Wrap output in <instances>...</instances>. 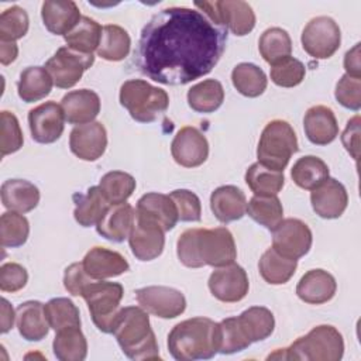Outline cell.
Segmentation results:
<instances>
[{
  "label": "cell",
  "mask_w": 361,
  "mask_h": 361,
  "mask_svg": "<svg viewBox=\"0 0 361 361\" xmlns=\"http://www.w3.org/2000/svg\"><path fill=\"white\" fill-rule=\"evenodd\" d=\"M227 30L197 8L168 7L144 25L134 63L162 85H186L207 75L220 61Z\"/></svg>",
  "instance_id": "obj_1"
},
{
  "label": "cell",
  "mask_w": 361,
  "mask_h": 361,
  "mask_svg": "<svg viewBox=\"0 0 361 361\" xmlns=\"http://www.w3.org/2000/svg\"><path fill=\"white\" fill-rule=\"evenodd\" d=\"M179 261L188 268L224 267L237 258L234 237L226 227L188 228L176 243Z\"/></svg>",
  "instance_id": "obj_2"
},
{
  "label": "cell",
  "mask_w": 361,
  "mask_h": 361,
  "mask_svg": "<svg viewBox=\"0 0 361 361\" xmlns=\"http://www.w3.org/2000/svg\"><path fill=\"white\" fill-rule=\"evenodd\" d=\"M168 350L178 361L210 360L219 353V327L209 317L186 319L168 334Z\"/></svg>",
  "instance_id": "obj_3"
},
{
  "label": "cell",
  "mask_w": 361,
  "mask_h": 361,
  "mask_svg": "<svg viewBox=\"0 0 361 361\" xmlns=\"http://www.w3.org/2000/svg\"><path fill=\"white\" fill-rule=\"evenodd\" d=\"M113 334L128 358L135 361L161 358L148 312L141 306L121 307L114 323Z\"/></svg>",
  "instance_id": "obj_4"
},
{
  "label": "cell",
  "mask_w": 361,
  "mask_h": 361,
  "mask_svg": "<svg viewBox=\"0 0 361 361\" xmlns=\"http://www.w3.org/2000/svg\"><path fill=\"white\" fill-rule=\"evenodd\" d=\"M344 354V340L341 333L330 326L313 327L306 336L296 338L288 348H279L268 358L303 360V361H338Z\"/></svg>",
  "instance_id": "obj_5"
},
{
  "label": "cell",
  "mask_w": 361,
  "mask_h": 361,
  "mask_svg": "<svg viewBox=\"0 0 361 361\" xmlns=\"http://www.w3.org/2000/svg\"><path fill=\"white\" fill-rule=\"evenodd\" d=\"M120 104L138 123H152L166 111L169 96L142 79H128L120 87Z\"/></svg>",
  "instance_id": "obj_6"
},
{
  "label": "cell",
  "mask_w": 361,
  "mask_h": 361,
  "mask_svg": "<svg viewBox=\"0 0 361 361\" xmlns=\"http://www.w3.org/2000/svg\"><path fill=\"white\" fill-rule=\"evenodd\" d=\"M298 149V138L292 126L285 120H272L261 133L257 158L261 165L283 172L290 157Z\"/></svg>",
  "instance_id": "obj_7"
},
{
  "label": "cell",
  "mask_w": 361,
  "mask_h": 361,
  "mask_svg": "<svg viewBox=\"0 0 361 361\" xmlns=\"http://www.w3.org/2000/svg\"><path fill=\"white\" fill-rule=\"evenodd\" d=\"M124 288L118 282L92 281L83 288L85 299L94 326L103 333H113Z\"/></svg>",
  "instance_id": "obj_8"
},
{
  "label": "cell",
  "mask_w": 361,
  "mask_h": 361,
  "mask_svg": "<svg viewBox=\"0 0 361 361\" xmlns=\"http://www.w3.org/2000/svg\"><path fill=\"white\" fill-rule=\"evenodd\" d=\"M193 6L206 17H209L214 24L230 30L237 37L247 35L255 27V14L252 11V7L245 1H195Z\"/></svg>",
  "instance_id": "obj_9"
},
{
  "label": "cell",
  "mask_w": 361,
  "mask_h": 361,
  "mask_svg": "<svg viewBox=\"0 0 361 361\" xmlns=\"http://www.w3.org/2000/svg\"><path fill=\"white\" fill-rule=\"evenodd\" d=\"M302 47L314 59H327L340 48L341 31L338 24L327 16L312 18L302 31Z\"/></svg>",
  "instance_id": "obj_10"
},
{
  "label": "cell",
  "mask_w": 361,
  "mask_h": 361,
  "mask_svg": "<svg viewBox=\"0 0 361 361\" xmlns=\"http://www.w3.org/2000/svg\"><path fill=\"white\" fill-rule=\"evenodd\" d=\"M94 62L93 54H82L69 47H61L54 56L45 62V69L51 75L54 85L59 89H71L80 79L86 69Z\"/></svg>",
  "instance_id": "obj_11"
},
{
  "label": "cell",
  "mask_w": 361,
  "mask_h": 361,
  "mask_svg": "<svg viewBox=\"0 0 361 361\" xmlns=\"http://www.w3.org/2000/svg\"><path fill=\"white\" fill-rule=\"evenodd\" d=\"M313 235L306 223L299 219H282L272 230V248L290 259L305 257L312 247Z\"/></svg>",
  "instance_id": "obj_12"
},
{
  "label": "cell",
  "mask_w": 361,
  "mask_h": 361,
  "mask_svg": "<svg viewBox=\"0 0 361 361\" xmlns=\"http://www.w3.org/2000/svg\"><path fill=\"white\" fill-rule=\"evenodd\" d=\"M165 231L149 217L135 212V220L128 235V244L133 255L140 261H152L158 258L165 245Z\"/></svg>",
  "instance_id": "obj_13"
},
{
  "label": "cell",
  "mask_w": 361,
  "mask_h": 361,
  "mask_svg": "<svg viewBox=\"0 0 361 361\" xmlns=\"http://www.w3.org/2000/svg\"><path fill=\"white\" fill-rule=\"evenodd\" d=\"M138 305L161 319H173L186 309V299L178 289L169 286H145L135 290Z\"/></svg>",
  "instance_id": "obj_14"
},
{
  "label": "cell",
  "mask_w": 361,
  "mask_h": 361,
  "mask_svg": "<svg viewBox=\"0 0 361 361\" xmlns=\"http://www.w3.org/2000/svg\"><path fill=\"white\" fill-rule=\"evenodd\" d=\"M207 285L212 295L224 303L243 300L250 289L245 269L234 262L214 269L209 276Z\"/></svg>",
  "instance_id": "obj_15"
},
{
  "label": "cell",
  "mask_w": 361,
  "mask_h": 361,
  "mask_svg": "<svg viewBox=\"0 0 361 361\" xmlns=\"http://www.w3.org/2000/svg\"><path fill=\"white\" fill-rule=\"evenodd\" d=\"M65 114L56 102H45L28 113L31 137L39 144H52L61 138L65 128Z\"/></svg>",
  "instance_id": "obj_16"
},
{
  "label": "cell",
  "mask_w": 361,
  "mask_h": 361,
  "mask_svg": "<svg viewBox=\"0 0 361 361\" xmlns=\"http://www.w3.org/2000/svg\"><path fill=\"white\" fill-rule=\"evenodd\" d=\"M171 154L176 164L185 168L200 166L209 157V142L195 127H182L172 140Z\"/></svg>",
  "instance_id": "obj_17"
},
{
  "label": "cell",
  "mask_w": 361,
  "mask_h": 361,
  "mask_svg": "<svg viewBox=\"0 0 361 361\" xmlns=\"http://www.w3.org/2000/svg\"><path fill=\"white\" fill-rule=\"evenodd\" d=\"M107 147V133L100 121L75 126L69 135V148L83 161L99 159Z\"/></svg>",
  "instance_id": "obj_18"
},
{
  "label": "cell",
  "mask_w": 361,
  "mask_h": 361,
  "mask_svg": "<svg viewBox=\"0 0 361 361\" xmlns=\"http://www.w3.org/2000/svg\"><path fill=\"white\" fill-rule=\"evenodd\" d=\"M310 203L322 219H338L348 204V195L341 182L327 178L310 193Z\"/></svg>",
  "instance_id": "obj_19"
},
{
  "label": "cell",
  "mask_w": 361,
  "mask_h": 361,
  "mask_svg": "<svg viewBox=\"0 0 361 361\" xmlns=\"http://www.w3.org/2000/svg\"><path fill=\"white\" fill-rule=\"evenodd\" d=\"M82 265L86 274L96 281L118 276L130 268L127 259L120 252L104 247L90 248L86 252Z\"/></svg>",
  "instance_id": "obj_20"
},
{
  "label": "cell",
  "mask_w": 361,
  "mask_h": 361,
  "mask_svg": "<svg viewBox=\"0 0 361 361\" xmlns=\"http://www.w3.org/2000/svg\"><path fill=\"white\" fill-rule=\"evenodd\" d=\"M61 107L69 124H87L100 113V97L90 89L72 90L62 97Z\"/></svg>",
  "instance_id": "obj_21"
},
{
  "label": "cell",
  "mask_w": 361,
  "mask_h": 361,
  "mask_svg": "<svg viewBox=\"0 0 361 361\" xmlns=\"http://www.w3.org/2000/svg\"><path fill=\"white\" fill-rule=\"evenodd\" d=\"M303 128L307 140L314 145H327L338 135V124L333 110L327 106H313L303 117Z\"/></svg>",
  "instance_id": "obj_22"
},
{
  "label": "cell",
  "mask_w": 361,
  "mask_h": 361,
  "mask_svg": "<svg viewBox=\"0 0 361 361\" xmlns=\"http://www.w3.org/2000/svg\"><path fill=\"white\" fill-rule=\"evenodd\" d=\"M45 28L55 35H66L82 18L79 7L72 0H47L41 6Z\"/></svg>",
  "instance_id": "obj_23"
},
{
  "label": "cell",
  "mask_w": 361,
  "mask_h": 361,
  "mask_svg": "<svg viewBox=\"0 0 361 361\" xmlns=\"http://www.w3.org/2000/svg\"><path fill=\"white\" fill-rule=\"evenodd\" d=\"M337 290V282L331 274L324 269L307 271L296 286V295L309 305H322L333 299Z\"/></svg>",
  "instance_id": "obj_24"
},
{
  "label": "cell",
  "mask_w": 361,
  "mask_h": 361,
  "mask_svg": "<svg viewBox=\"0 0 361 361\" xmlns=\"http://www.w3.org/2000/svg\"><path fill=\"white\" fill-rule=\"evenodd\" d=\"M210 209L221 223L240 220L247 210V199L241 189L234 185L219 186L210 196Z\"/></svg>",
  "instance_id": "obj_25"
},
{
  "label": "cell",
  "mask_w": 361,
  "mask_h": 361,
  "mask_svg": "<svg viewBox=\"0 0 361 361\" xmlns=\"http://www.w3.org/2000/svg\"><path fill=\"white\" fill-rule=\"evenodd\" d=\"M135 220V210L131 204H111L102 220L96 224L97 233L113 243H121L128 238Z\"/></svg>",
  "instance_id": "obj_26"
},
{
  "label": "cell",
  "mask_w": 361,
  "mask_h": 361,
  "mask_svg": "<svg viewBox=\"0 0 361 361\" xmlns=\"http://www.w3.org/2000/svg\"><path fill=\"white\" fill-rule=\"evenodd\" d=\"M16 322L18 333L27 341H39L49 331L45 316V305L38 300H28L17 306Z\"/></svg>",
  "instance_id": "obj_27"
},
{
  "label": "cell",
  "mask_w": 361,
  "mask_h": 361,
  "mask_svg": "<svg viewBox=\"0 0 361 361\" xmlns=\"http://www.w3.org/2000/svg\"><path fill=\"white\" fill-rule=\"evenodd\" d=\"M137 213L144 214L158 223L164 231L172 230L178 223V210L169 195L149 192L137 202Z\"/></svg>",
  "instance_id": "obj_28"
},
{
  "label": "cell",
  "mask_w": 361,
  "mask_h": 361,
  "mask_svg": "<svg viewBox=\"0 0 361 361\" xmlns=\"http://www.w3.org/2000/svg\"><path fill=\"white\" fill-rule=\"evenodd\" d=\"M0 192L3 206L21 214L34 210L39 202L38 188L25 179H7Z\"/></svg>",
  "instance_id": "obj_29"
},
{
  "label": "cell",
  "mask_w": 361,
  "mask_h": 361,
  "mask_svg": "<svg viewBox=\"0 0 361 361\" xmlns=\"http://www.w3.org/2000/svg\"><path fill=\"white\" fill-rule=\"evenodd\" d=\"M73 202V217L82 227L96 226L111 206L99 186H92L83 193H75Z\"/></svg>",
  "instance_id": "obj_30"
},
{
  "label": "cell",
  "mask_w": 361,
  "mask_h": 361,
  "mask_svg": "<svg viewBox=\"0 0 361 361\" xmlns=\"http://www.w3.org/2000/svg\"><path fill=\"white\" fill-rule=\"evenodd\" d=\"M54 80L42 66H28L20 73L17 92L23 102L32 103L44 99L52 90Z\"/></svg>",
  "instance_id": "obj_31"
},
{
  "label": "cell",
  "mask_w": 361,
  "mask_h": 361,
  "mask_svg": "<svg viewBox=\"0 0 361 361\" xmlns=\"http://www.w3.org/2000/svg\"><path fill=\"white\" fill-rule=\"evenodd\" d=\"M52 348L59 361H83L87 355V341L80 326L58 330L54 337Z\"/></svg>",
  "instance_id": "obj_32"
},
{
  "label": "cell",
  "mask_w": 361,
  "mask_h": 361,
  "mask_svg": "<svg viewBox=\"0 0 361 361\" xmlns=\"http://www.w3.org/2000/svg\"><path fill=\"white\" fill-rule=\"evenodd\" d=\"M237 320L251 344L268 338L275 329L274 314L264 306L248 307L237 316Z\"/></svg>",
  "instance_id": "obj_33"
},
{
  "label": "cell",
  "mask_w": 361,
  "mask_h": 361,
  "mask_svg": "<svg viewBox=\"0 0 361 361\" xmlns=\"http://www.w3.org/2000/svg\"><path fill=\"white\" fill-rule=\"evenodd\" d=\"M188 104L196 113H213L224 102L223 85L216 79H206L188 90Z\"/></svg>",
  "instance_id": "obj_34"
},
{
  "label": "cell",
  "mask_w": 361,
  "mask_h": 361,
  "mask_svg": "<svg viewBox=\"0 0 361 361\" xmlns=\"http://www.w3.org/2000/svg\"><path fill=\"white\" fill-rule=\"evenodd\" d=\"M298 267L296 259L286 258L278 254L274 248H268L259 258L258 271L262 279L269 285H283L295 274Z\"/></svg>",
  "instance_id": "obj_35"
},
{
  "label": "cell",
  "mask_w": 361,
  "mask_h": 361,
  "mask_svg": "<svg viewBox=\"0 0 361 361\" xmlns=\"http://www.w3.org/2000/svg\"><path fill=\"white\" fill-rule=\"evenodd\" d=\"M290 176L295 185H298L299 188L313 190L329 178V166L322 158L314 155H306L299 158L293 164L290 169Z\"/></svg>",
  "instance_id": "obj_36"
},
{
  "label": "cell",
  "mask_w": 361,
  "mask_h": 361,
  "mask_svg": "<svg viewBox=\"0 0 361 361\" xmlns=\"http://www.w3.org/2000/svg\"><path fill=\"white\" fill-rule=\"evenodd\" d=\"M103 27L93 18L82 16L79 23L63 38L66 47L82 54H93L100 45Z\"/></svg>",
  "instance_id": "obj_37"
},
{
  "label": "cell",
  "mask_w": 361,
  "mask_h": 361,
  "mask_svg": "<svg viewBox=\"0 0 361 361\" xmlns=\"http://www.w3.org/2000/svg\"><path fill=\"white\" fill-rule=\"evenodd\" d=\"M233 86L245 97H258L267 89L268 79L264 71L250 62H241L231 72Z\"/></svg>",
  "instance_id": "obj_38"
},
{
  "label": "cell",
  "mask_w": 361,
  "mask_h": 361,
  "mask_svg": "<svg viewBox=\"0 0 361 361\" xmlns=\"http://www.w3.org/2000/svg\"><path fill=\"white\" fill-rule=\"evenodd\" d=\"M245 182L257 196H276L283 188V172L269 169L259 162L252 164L245 172Z\"/></svg>",
  "instance_id": "obj_39"
},
{
  "label": "cell",
  "mask_w": 361,
  "mask_h": 361,
  "mask_svg": "<svg viewBox=\"0 0 361 361\" xmlns=\"http://www.w3.org/2000/svg\"><path fill=\"white\" fill-rule=\"evenodd\" d=\"M131 47V39L128 32L116 24H107L103 27V34L100 45L97 48V55L106 61L117 62L123 61Z\"/></svg>",
  "instance_id": "obj_40"
},
{
  "label": "cell",
  "mask_w": 361,
  "mask_h": 361,
  "mask_svg": "<svg viewBox=\"0 0 361 361\" xmlns=\"http://www.w3.org/2000/svg\"><path fill=\"white\" fill-rule=\"evenodd\" d=\"M245 213L258 224L268 230H274L283 219V207L278 196L254 195L247 203Z\"/></svg>",
  "instance_id": "obj_41"
},
{
  "label": "cell",
  "mask_w": 361,
  "mask_h": 361,
  "mask_svg": "<svg viewBox=\"0 0 361 361\" xmlns=\"http://www.w3.org/2000/svg\"><path fill=\"white\" fill-rule=\"evenodd\" d=\"M258 49L264 61L274 65L281 59L290 56L292 41L288 31L281 27H271L261 34Z\"/></svg>",
  "instance_id": "obj_42"
},
{
  "label": "cell",
  "mask_w": 361,
  "mask_h": 361,
  "mask_svg": "<svg viewBox=\"0 0 361 361\" xmlns=\"http://www.w3.org/2000/svg\"><path fill=\"white\" fill-rule=\"evenodd\" d=\"M135 179L123 171H110L99 182V188L110 204L126 203L135 190Z\"/></svg>",
  "instance_id": "obj_43"
},
{
  "label": "cell",
  "mask_w": 361,
  "mask_h": 361,
  "mask_svg": "<svg viewBox=\"0 0 361 361\" xmlns=\"http://www.w3.org/2000/svg\"><path fill=\"white\" fill-rule=\"evenodd\" d=\"M30 234L28 220L17 212H6L0 217V240L4 248H17L25 244Z\"/></svg>",
  "instance_id": "obj_44"
},
{
  "label": "cell",
  "mask_w": 361,
  "mask_h": 361,
  "mask_svg": "<svg viewBox=\"0 0 361 361\" xmlns=\"http://www.w3.org/2000/svg\"><path fill=\"white\" fill-rule=\"evenodd\" d=\"M45 316L49 327L55 331L80 326V314L76 305L68 298H54L45 303Z\"/></svg>",
  "instance_id": "obj_45"
},
{
  "label": "cell",
  "mask_w": 361,
  "mask_h": 361,
  "mask_svg": "<svg viewBox=\"0 0 361 361\" xmlns=\"http://www.w3.org/2000/svg\"><path fill=\"white\" fill-rule=\"evenodd\" d=\"M219 327V353L234 354L251 345L245 337L237 317H227L217 323Z\"/></svg>",
  "instance_id": "obj_46"
},
{
  "label": "cell",
  "mask_w": 361,
  "mask_h": 361,
  "mask_svg": "<svg viewBox=\"0 0 361 361\" xmlns=\"http://www.w3.org/2000/svg\"><path fill=\"white\" fill-rule=\"evenodd\" d=\"M30 27L28 14L20 6L6 8L0 16V41L16 42L23 38Z\"/></svg>",
  "instance_id": "obj_47"
},
{
  "label": "cell",
  "mask_w": 361,
  "mask_h": 361,
  "mask_svg": "<svg viewBox=\"0 0 361 361\" xmlns=\"http://www.w3.org/2000/svg\"><path fill=\"white\" fill-rule=\"evenodd\" d=\"M305 65L293 56H286L271 65V80L281 87L298 86L305 79Z\"/></svg>",
  "instance_id": "obj_48"
},
{
  "label": "cell",
  "mask_w": 361,
  "mask_h": 361,
  "mask_svg": "<svg viewBox=\"0 0 361 361\" xmlns=\"http://www.w3.org/2000/svg\"><path fill=\"white\" fill-rule=\"evenodd\" d=\"M1 133H0V149L1 157L13 154L23 147L24 137L20 128V123L17 117L7 110H3L0 114Z\"/></svg>",
  "instance_id": "obj_49"
},
{
  "label": "cell",
  "mask_w": 361,
  "mask_h": 361,
  "mask_svg": "<svg viewBox=\"0 0 361 361\" xmlns=\"http://www.w3.org/2000/svg\"><path fill=\"white\" fill-rule=\"evenodd\" d=\"M334 96L343 107L358 111L361 107V78L344 73L336 85Z\"/></svg>",
  "instance_id": "obj_50"
},
{
  "label": "cell",
  "mask_w": 361,
  "mask_h": 361,
  "mask_svg": "<svg viewBox=\"0 0 361 361\" xmlns=\"http://www.w3.org/2000/svg\"><path fill=\"white\" fill-rule=\"evenodd\" d=\"M171 199L173 200L178 219L180 221H199L202 214V204L197 195L188 189H176L169 193Z\"/></svg>",
  "instance_id": "obj_51"
},
{
  "label": "cell",
  "mask_w": 361,
  "mask_h": 361,
  "mask_svg": "<svg viewBox=\"0 0 361 361\" xmlns=\"http://www.w3.org/2000/svg\"><path fill=\"white\" fill-rule=\"evenodd\" d=\"M28 272L17 262H6L0 267V289L3 292H17L27 285Z\"/></svg>",
  "instance_id": "obj_52"
},
{
  "label": "cell",
  "mask_w": 361,
  "mask_h": 361,
  "mask_svg": "<svg viewBox=\"0 0 361 361\" xmlns=\"http://www.w3.org/2000/svg\"><path fill=\"white\" fill-rule=\"evenodd\" d=\"M92 281H96L93 278H90L82 262H73L71 264L63 274V286L65 289L72 295V296H82L83 288L90 283Z\"/></svg>",
  "instance_id": "obj_53"
},
{
  "label": "cell",
  "mask_w": 361,
  "mask_h": 361,
  "mask_svg": "<svg viewBox=\"0 0 361 361\" xmlns=\"http://www.w3.org/2000/svg\"><path fill=\"white\" fill-rule=\"evenodd\" d=\"M341 142L347 152L357 161L360 154V116L355 114L347 121L345 130L341 134Z\"/></svg>",
  "instance_id": "obj_54"
},
{
  "label": "cell",
  "mask_w": 361,
  "mask_h": 361,
  "mask_svg": "<svg viewBox=\"0 0 361 361\" xmlns=\"http://www.w3.org/2000/svg\"><path fill=\"white\" fill-rule=\"evenodd\" d=\"M344 69L345 73L353 78H361V65H360V42H357L351 49L344 55Z\"/></svg>",
  "instance_id": "obj_55"
},
{
  "label": "cell",
  "mask_w": 361,
  "mask_h": 361,
  "mask_svg": "<svg viewBox=\"0 0 361 361\" xmlns=\"http://www.w3.org/2000/svg\"><path fill=\"white\" fill-rule=\"evenodd\" d=\"M14 319H16V312H14V309L11 307V305L8 303V300L3 298V299H1V319H0V324H1L0 331H1L3 334H6V333L10 331V329H11L13 324H14Z\"/></svg>",
  "instance_id": "obj_56"
},
{
  "label": "cell",
  "mask_w": 361,
  "mask_h": 361,
  "mask_svg": "<svg viewBox=\"0 0 361 361\" xmlns=\"http://www.w3.org/2000/svg\"><path fill=\"white\" fill-rule=\"evenodd\" d=\"M18 47L16 42L0 41V62L1 65H10L17 59Z\"/></svg>",
  "instance_id": "obj_57"
}]
</instances>
